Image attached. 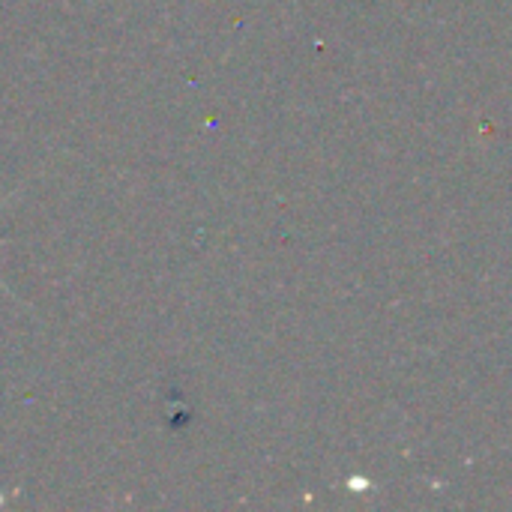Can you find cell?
Segmentation results:
<instances>
[{
    "mask_svg": "<svg viewBox=\"0 0 512 512\" xmlns=\"http://www.w3.org/2000/svg\"><path fill=\"white\" fill-rule=\"evenodd\" d=\"M0 243H3V240H0Z\"/></svg>",
    "mask_w": 512,
    "mask_h": 512,
    "instance_id": "6da1fadb",
    "label": "cell"
}]
</instances>
